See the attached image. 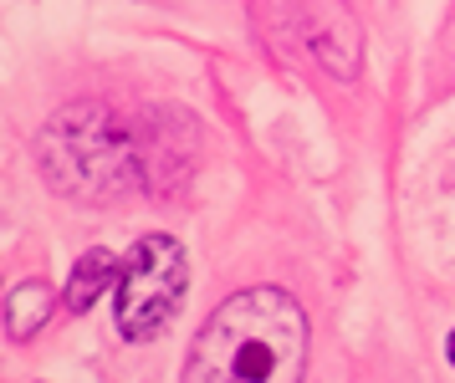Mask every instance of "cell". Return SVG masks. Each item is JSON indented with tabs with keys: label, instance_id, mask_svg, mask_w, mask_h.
<instances>
[{
	"label": "cell",
	"instance_id": "6da1fadb",
	"mask_svg": "<svg viewBox=\"0 0 455 383\" xmlns=\"http://www.w3.org/2000/svg\"><path fill=\"white\" fill-rule=\"evenodd\" d=\"M307 363V317L282 286L230 297L189 347V383H291Z\"/></svg>",
	"mask_w": 455,
	"mask_h": 383
},
{
	"label": "cell",
	"instance_id": "7a4b0ae2",
	"mask_svg": "<svg viewBox=\"0 0 455 383\" xmlns=\"http://www.w3.org/2000/svg\"><path fill=\"white\" fill-rule=\"evenodd\" d=\"M42 169L62 195L83 200H113L124 189H139V148L128 143L118 118L108 108H67L42 133Z\"/></svg>",
	"mask_w": 455,
	"mask_h": 383
},
{
	"label": "cell",
	"instance_id": "3957f363",
	"mask_svg": "<svg viewBox=\"0 0 455 383\" xmlns=\"http://www.w3.org/2000/svg\"><path fill=\"white\" fill-rule=\"evenodd\" d=\"M189 286V261L180 241L169 235H144L118 266V282H113V317H118V332L128 343H154L174 312L185 302Z\"/></svg>",
	"mask_w": 455,
	"mask_h": 383
},
{
	"label": "cell",
	"instance_id": "277c9868",
	"mask_svg": "<svg viewBox=\"0 0 455 383\" xmlns=\"http://www.w3.org/2000/svg\"><path fill=\"white\" fill-rule=\"evenodd\" d=\"M118 256H113V251H87L83 261L72 266V282H67V307H72V312H87V307L98 302V297H103L108 286L118 282Z\"/></svg>",
	"mask_w": 455,
	"mask_h": 383
},
{
	"label": "cell",
	"instance_id": "5b68a950",
	"mask_svg": "<svg viewBox=\"0 0 455 383\" xmlns=\"http://www.w3.org/2000/svg\"><path fill=\"white\" fill-rule=\"evenodd\" d=\"M46 312H52V291L42 282H26L11 291V302H5V332L26 343V338H36V327L46 323Z\"/></svg>",
	"mask_w": 455,
	"mask_h": 383
},
{
	"label": "cell",
	"instance_id": "8992f818",
	"mask_svg": "<svg viewBox=\"0 0 455 383\" xmlns=\"http://www.w3.org/2000/svg\"><path fill=\"white\" fill-rule=\"evenodd\" d=\"M451 363H455V332H451Z\"/></svg>",
	"mask_w": 455,
	"mask_h": 383
}]
</instances>
